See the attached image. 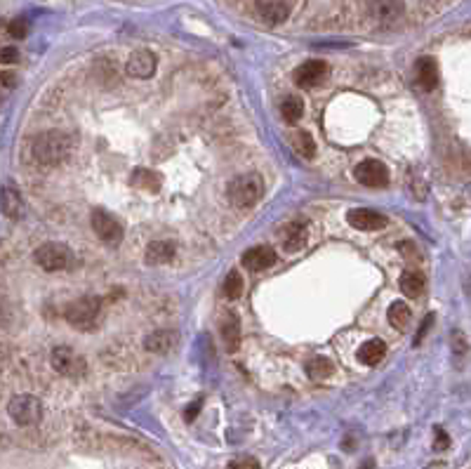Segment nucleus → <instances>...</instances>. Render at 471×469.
I'll return each mask as SVG.
<instances>
[{
	"instance_id": "6e6552de",
	"label": "nucleus",
	"mask_w": 471,
	"mask_h": 469,
	"mask_svg": "<svg viewBox=\"0 0 471 469\" xmlns=\"http://www.w3.org/2000/svg\"><path fill=\"white\" fill-rule=\"evenodd\" d=\"M90 222H92V229H95V233L104 240V243L118 245L123 240V226H121V222H118L111 213H107V210H95V213H92V217H90Z\"/></svg>"
},
{
	"instance_id": "423d86ee",
	"label": "nucleus",
	"mask_w": 471,
	"mask_h": 469,
	"mask_svg": "<svg viewBox=\"0 0 471 469\" xmlns=\"http://www.w3.org/2000/svg\"><path fill=\"white\" fill-rule=\"evenodd\" d=\"M49 363L64 378H80V375H85L83 356L76 354L71 347H54L52 354H49Z\"/></svg>"
},
{
	"instance_id": "2f4dec72",
	"label": "nucleus",
	"mask_w": 471,
	"mask_h": 469,
	"mask_svg": "<svg viewBox=\"0 0 471 469\" xmlns=\"http://www.w3.org/2000/svg\"><path fill=\"white\" fill-rule=\"evenodd\" d=\"M17 59H20L17 47H3V50H0V61H3V64H15Z\"/></svg>"
},
{
	"instance_id": "20e7f679",
	"label": "nucleus",
	"mask_w": 471,
	"mask_h": 469,
	"mask_svg": "<svg viewBox=\"0 0 471 469\" xmlns=\"http://www.w3.org/2000/svg\"><path fill=\"white\" fill-rule=\"evenodd\" d=\"M10 417L15 420V424L20 427H31V424H38L43 417V403L38 397L33 394H17L10 399L8 403Z\"/></svg>"
},
{
	"instance_id": "4468645a",
	"label": "nucleus",
	"mask_w": 471,
	"mask_h": 469,
	"mask_svg": "<svg viewBox=\"0 0 471 469\" xmlns=\"http://www.w3.org/2000/svg\"><path fill=\"white\" fill-rule=\"evenodd\" d=\"M219 335L226 351H235L240 347V321L233 312H224L219 318Z\"/></svg>"
},
{
	"instance_id": "6ab92c4d",
	"label": "nucleus",
	"mask_w": 471,
	"mask_h": 469,
	"mask_svg": "<svg viewBox=\"0 0 471 469\" xmlns=\"http://www.w3.org/2000/svg\"><path fill=\"white\" fill-rule=\"evenodd\" d=\"M175 252H177V248H175V243H172V240H153V243H148L144 260H146V264L156 267V264L172 262Z\"/></svg>"
},
{
	"instance_id": "72a5a7b5",
	"label": "nucleus",
	"mask_w": 471,
	"mask_h": 469,
	"mask_svg": "<svg viewBox=\"0 0 471 469\" xmlns=\"http://www.w3.org/2000/svg\"><path fill=\"white\" fill-rule=\"evenodd\" d=\"M399 250L408 257V260H410V257H412V260H419V252H417V248H415V245L410 243V240H403V243L399 245Z\"/></svg>"
},
{
	"instance_id": "9b49d317",
	"label": "nucleus",
	"mask_w": 471,
	"mask_h": 469,
	"mask_svg": "<svg viewBox=\"0 0 471 469\" xmlns=\"http://www.w3.org/2000/svg\"><path fill=\"white\" fill-rule=\"evenodd\" d=\"M346 222L358 231H380L387 226V217L377 210H368V208H356L346 215Z\"/></svg>"
},
{
	"instance_id": "dca6fc26",
	"label": "nucleus",
	"mask_w": 471,
	"mask_h": 469,
	"mask_svg": "<svg viewBox=\"0 0 471 469\" xmlns=\"http://www.w3.org/2000/svg\"><path fill=\"white\" fill-rule=\"evenodd\" d=\"M0 210H3V215L8 220H20L22 217L24 201H22L20 191L12 187V184H5V187L0 189Z\"/></svg>"
},
{
	"instance_id": "c756f323",
	"label": "nucleus",
	"mask_w": 471,
	"mask_h": 469,
	"mask_svg": "<svg viewBox=\"0 0 471 469\" xmlns=\"http://www.w3.org/2000/svg\"><path fill=\"white\" fill-rule=\"evenodd\" d=\"M8 31H10L12 38H26L29 24L24 22V20H15V22H10V24H8Z\"/></svg>"
},
{
	"instance_id": "f03ea898",
	"label": "nucleus",
	"mask_w": 471,
	"mask_h": 469,
	"mask_svg": "<svg viewBox=\"0 0 471 469\" xmlns=\"http://www.w3.org/2000/svg\"><path fill=\"white\" fill-rule=\"evenodd\" d=\"M229 201L235 208H252L264 194V180L257 172H245L229 182Z\"/></svg>"
},
{
	"instance_id": "a878e982",
	"label": "nucleus",
	"mask_w": 471,
	"mask_h": 469,
	"mask_svg": "<svg viewBox=\"0 0 471 469\" xmlns=\"http://www.w3.org/2000/svg\"><path fill=\"white\" fill-rule=\"evenodd\" d=\"M410 318L412 314L406 302H394V305L389 307V323H392L396 330H406L408 325H410Z\"/></svg>"
},
{
	"instance_id": "a211bd4d",
	"label": "nucleus",
	"mask_w": 471,
	"mask_h": 469,
	"mask_svg": "<svg viewBox=\"0 0 471 469\" xmlns=\"http://www.w3.org/2000/svg\"><path fill=\"white\" fill-rule=\"evenodd\" d=\"M177 337L179 335L175 330H156L144 339V349L151 351V354H167V351L175 349Z\"/></svg>"
},
{
	"instance_id": "b1692460",
	"label": "nucleus",
	"mask_w": 471,
	"mask_h": 469,
	"mask_svg": "<svg viewBox=\"0 0 471 469\" xmlns=\"http://www.w3.org/2000/svg\"><path fill=\"white\" fill-rule=\"evenodd\" d=\"M281 114L290 125H297V121L304 116V102H302V97H297V95L285 97L281 102Z\"/></svg>"
},
{
	"instance_id": "f704fd0d",
	"label": "nucleus",
	"mask_w": 471,
	"mask_h": 469,
	"mask_svg": "<svg viewBox=\"0 0 471 469\" xmlns=\"http://www.w3.org/2000/svg\"><path fill=\"white\" fill-rule=\"evenodd\" d=\"M448 446H450L448 434H445L443 429H436V441H433V448H436V450H445Z\"/></svg>"
},
{
	"instance_id": "f8f14e48",
	"label": "nucleus",
	"mask_w": 471,
	"mask_h": 469,
	"mask_svg": "<svg viewBox=\"0 0 471 469\" xmlns=\"http://www.w3.org/2000/svg\"><path fill=\"white\" fill-rule=\"evenodd\" d=\"M276 260H278L276 250L269 248V245H255V248L243 252V267L250 271H264L274 267Z\"/></svg>"
},
{
	"instance_id": "39448f33",
	"label": "nucleus",
	"mask_w": 471,
	"mask_h": 469,
	"mask_svg": "<svg viewBox=\"0 0 471 469\" xmlns=\"http://www.w3.org/2000/svg\"><path fill=\"white\" fill-rule=\"evenodd\" d=\"M33 260L45 271H61V269H69L73 264V252L69 245L64 243H43L40 248L33 252Z\"/></svg>"
},
{
	"instance_id": "bb28decb",
	"label": "nucleus",
	"mask_w": 471,
	"mask_h": 469,
	"mask_svg": "<svg viewBox=\"0 0 471 469\" xmlns=\"http://www.w3.org/2000/svg\"><path fill=\"white\" fill-rule=\"evenodd\" d=\"M222 290H224V295L229 300H240V295H243V290H245V286H243V276H240V271L238 269H231L226 274V279H224V286H222Z\"/></svg>"
},
{
	"instance_id": "cd10ccee",
	"label": "nucleus",
	"mask_w": 471,
	"mask_h": 469,
	"mask_svg": "<svg viewBox=\"0 0 471 469\" xmlns=\"http://www.w3.org/2000/svg\"><path fill=\"white\" fill-rule=\"evenodd\" d=\"M293 146H295V151L300 153L302 158H307V160L316 156V141H314L311 134L304 132V130H297V132H295Z\"/></svg>"
},
{
	"instance_id": "2eb2a0df",
	"label": "nucleus",
	"mask_w": 471,
	"mask_h": 469,
	"mask_svg": "<svg viewBox=\"0 0 471 469\" xmlns=\"http://www.w3.org/2000/svg\"><path fill=\"white\" fill-rule=\"evenodd\" d=\"M415 80L424 92H431L438 85V66L431 57H422L415 64Z\"/></svg>"
},
{
	"instance_id": "aec40b11",
	"label": "nucleus",
	"mask_w": 471,
	"mask_h": 469,
	"mask_svg": "<svg viewBox=\"0 0 471 469\" xmlns=\"http://www.w3.org/2000/svg\"><path fill=\"white\" fill-rule=\"evenodd\" d=\"M356 356L363 366H377V363L387 356V344H384L382 339H368V342H363L361 347H358Z\"/></svg>"
},
{
	"instance_id": "c85d7f7f",
	"label": "nucleus",
	"mask_w": 471,
	"mask_h": 469,
	"mask_svg": "<svg viewBox=\"0 0 471 469\" xmlns=\"http://www.w3.org/2000/svg\"><path fill=\"white\" fill-rule=\"evenodd\" d=\"M450 347H452V356H455V359H464V356H467L469 342H467V337H464V332H462V330H452V335H450Z\"/></svg>"
},
{
	"instance_id": "412c9836",
	"label": "nucleus",
	"mask_w": 471,
	"mask_h": 469,
	"mask_svg": "<svg viewBox=\"0 0 471 469\" xmlns=\"http://www.w3.org/2000/svg\"><path fill=\"white\" fill-rule=\"evenodd\" d=\"M132 184L141 191H151V194H156V191H160V187H163V177H160L156 170L137 168L132 172Z\"/></svg>"
},
{
	"instance_id": "5701e85b",
	"label": "nucleus",
	"mask_w": 471,
	"mask_h": 469,
	"mask_svg": "<svg viewBox=\"0 0 471 469\" xmlns=\"http://www.w3.org/2000/svg\"><path fill=\"white\" fill-rule=\"evenodd\" d=\"M304 370L311 380L323 382L330 378V375H334V363H332V359H327V356H314V359L307 361Z\"/></svg>"
},
{
	"instance_id": "7c9ffc66",
	"label": "nucleus",
	"mask_w": 471,
	"mask_h": 469,
	"mask_svg": "<svg viewBox=\"0 0 471 469\" xmlns=\"http://www.w3.org/2000/svg\"><path fill=\"white\" fill-rule=\"evenodd\" d=\"M226 469H262V467H259V462L255 458H240V460L229 462Z\"/></svg>"
},
{
	"instance_id": "f257e3e1",
	"label": "nucleus",
	"mask_w": 471,
	"mask_h": 469,
	"mask_svg": "<svg viewBox=\"0 0 471 469\" xmlns=\"http://www.w3.org/2000/svg\"><path fill=\"white\" fill-rule=\"evenodd\" d=\"M73 146H76V139H73L71 132L45 130L36 134L33 141H31V153H33V158L38 160L40 165L54 168V165L64 163V160L71 156Z\"/></svg>"
},
{
	"instance_id": "e433bc0d",
	"label": "nucleus",
	"mask_w": 471,
	"mask_h": 469,
	"mask_svg": "<svg viewBox=\"0 0 471 469\" xmlns=\"http://www.w3.org/2000/svg\"><path fill=\"white\" fill-rule=\"evenodd\" d=\"M361 469H370V465H363V467H361Z\"/></svg>"
},
{
	"instance_id": "f3484780",
	"label": "nucleus",
	"mask_w": 471,
	"mask_h": 469,
	"mask_svg": "<svg viewBox=\"0 0 471 469\" xmlns=\"http://www.w3.org/2000/svg\"><path fill=\"white\" fill-rule=\"evenodd\" d=\"M281 236H283V250L285 252H297L307 245L309 231L302 222H290V224L283 229Z\"/></svg>"
},
{
	"instance_id": "0eeeda50",
	"label": "nucleus",
	"mask_w": 471,
	"mask_h": 469,
	"mask_svg": "<svg viewBox=\"0 0 471 469\" xmlns=\"http://www.w3.org/2000/svg\"><path fill=\"white\" fill-rule=\"evenodd\" d=\"M353 177H356V182H361L363 187H370V189H382L389 184L387 165H384L382 160H373V158L358 163L356 170H353Z\"/></svg>"
},
{
	"instance_id": "4be33fe9",
	"label": "nucleus",
	"mask_w": 471,
	"mask_h": 469,
	"mask_svg": "<svg viewBox=\"0 0 471 469\" xmlns=\"http://www.w3.org/2000/svg\"><path fill=\"white\" fill-rule=\"evenodd\" d=\"M424 288H426V281H424V276L419 274V271H403V276H401V293L406 295V298H410V300L419 298V295L424 293Z\"/></svg>"
},
{
	"instance_id": "1a4fd4ad",
	"label": "nucleus",
	"mask_w": 471,
	"mask_h": 469,
	"mask_svg": "<svg viewBox=\"0 0 471 469\" xmlns=\"http://www.w3.org/2000/svg\"><path fill=\"white\" fill-rule=\"evenodd\" d=\"M327 64L323 59H309V61H304V64H300L295 69V83H297V88H316V85H321L325 80V76H327Z\"/></svg>"
},
{
	"instance_id": "c9c22d12",
	"label": "nucleus",
	"mask_w": 471,
	"mask_h": 469,
	"mask_svg": "<svg viewBox=\"0 0 471 469\" xmlns=\"http://www.w3.org/2000/svg\"><path fill=\"white\" fill-rule=\"evenodd\" d=\"M431 323H433V314H429V316L424 318V323H422V328H419V332H417V337H415V344H419L424 339V335H426V330L431 328Z\"/></svg>"
},
{
	"instance_id": "ddd939ff",
	"label": "nucleus",
	"mask_w": 471,
	"mask_h": 469,
	"mask_svg": "<svg viewBox=\"0 0 471 469\" xmlns=\"http://www.w3.org/2000/svg\"><path fill=\"white\" fill-rule=\"evenodd\" d=\"M125 71H128V76H132V78H151L153 73H156V57H153V52H148V50L132 52L125 64Z\"/></svg>"
},
{
	"instance_id": "393cba45",
	"label": "nucleus",
	"mask_w": 471,
	"mask_h": 469,
	"mask_svg": "<svg viewBox=\"0 0 471 469\" xmlns=\"http://www.w3.org/2000/svg\"><path fill=\"white\" fill-rule=\"evenodd\" d=\"M368 10L373 12L380 22H396L403 15L406 5L403 3H373V5H368Z\"/></svg>"
},
{
	"instance_id": "7ed1b4c3",
	"label": "nucleus",
	"mask_w": 471,
	"mask_h": 469,
	"mask_svg": "<svg viewBox=\"0 0 471 469\" xmlns=\"http://www.w3.org/2000/svg\"><path fill=\"white\" fill-rule=\"evenodd\" d=\"M99 314H102V300L95 295L88 298H78L66 307V321L76 330H92L99 323Z\"/></svg>"
},
{
	"instance_id": "473e14b6",
	"label": "nucleus",
	"mask_w": 471,
	"mask_h": 469,
	"mask_svg": "<svg viewBox=\"0 0 471 469\" xmlns=\"http://www.w3.org/2000/svg\"><path fill=\"white\" fill-rule=\"evenodd\" d=\"M203 408V399H196L194 403L189 406L187 410H184V420H187V422H194L196 420V415H198V410Z\"/></svg>"
},
{
	"instance_id": "9d476101",
	"label": "nucleus",
	"mask_w": 471,
	"mask_h": 469,
	"mask_svg": "<svg viewBox=\"0 0 471 469\" xmlns=\"http://www.w3.org/2000/svg\"><path fill=\"white\" fill-rule=\"evenodd\" d=\"M293 12V3H285V0H262V3H255V15L257 20L266 24V26H276V24H283Z\"/></svg>"
}]
</instances>
